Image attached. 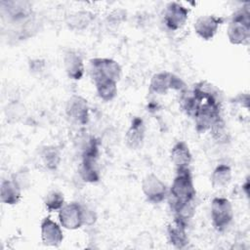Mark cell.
<instances>
[{"mask_svg": "<svg viewBox=\"0 0 250 250\" xmlns=\"http://www.w3.org/2000/svg\"><path fill=\"white\" fill-rule=\"evenodd\" d=\"M181 105L184 111L194 119L198 133L210 130L221 118V100L218 90L206 81H200L191 91L182 92Z\"/></svg>", "mask_w": 250, "mask_h": 250, "instance_id": "cell-1", "label": "cell"}, {"mask_svg": "<svg viewBox=\"0 0 250 250\" xmlns=\"http://www.w3.org/2000/svg\"><path fill=\"white\" fill-rule=\"evenodd\" d=\"M142 189L146 198L151 203H160L165 199L168 192L165 184L152 173L144 178Z\"/></svg>", "mask_w": 250, "mask_h": 250, "instance_id": "cell-10", "label": "cell"}, {"mask_svg": "<svg viewBox=\"0 0 250 250\" xmlns=\"http://www.w3.org/2000/svg\"><path fill=\"white\" fill-rule=\"evenodd\" d=\"M41 239L47 246H59L63 239L61 227L50 217H46L41 222Z\"/></svg>", "mask_w": 250, "mask_h": 250, "instance_id": "cell-13", "label": "cell"}, {"mask_svg": "<svg viewBox=\"0 0 250 250\" xmlns=\"http://www.w3.org/2000/svg\"><path fill=\"white\" fill-rule=\"evenodd\" d=\"M149 90L158 95L166 94L169 90H177L182 93L187 90V85L177 75L168 71H162L155 73L152 76Z\"/></svg>", "mask_w": 250, "mask_h": 250, "instance_id": "cell-7", "label": "cell"}, {"mask_svg": "<svg viewBox=\"0 0 250 250\" xmlns=\"http://www.w3.org/2000/svg\"><path fill=\"white\" fill-rule=\"evenodd\" d=\"M61 225L66 229H77L84 225V206L77 202L64 204L59 210Z\"/></svg>", "mask_w": 250, "mask_h": 250, "instance_id": "cell-8", "label": "cell"}, {"mask_svg": "<svg viewBox=\"0 0 250 250\" xmlns=\"http://www.w3.org/2000/svg\"><path fill=\"white\" fill-rule=\"evenodd\" d=\"M231 180V169L227 164L218 165L211 175V185L214 188H226Z\"/></svg>", "mask_w": 250, "mask_h": 250, "instance_id": "cell-19", "label": "cell"}, {"mask_svg": "<svg viewBox=\"0 0 250 250\" xmlns=\"http://www.w3.org/2000/svg\"><path fill=\"white\" fill-rule=\"evenodd\" d=\"M41 157L47 168L54 170L58 167L61 161V154L55 146H44L41 151Z\"/></svg>", "mask_w": 250, "mask_h": 250, "instance_id": "cell-21", "label": "cell"}, {"mask_svg": "<svg viewBox=\"0 0 250 250\" xmlns=\"http://www.w3.org/2000/svg\"><path fill=\"white\" fill-rule=\"evenodd\" d=\"M233 219V209L226 197H215L211 203L212 225L218 231H224Z\"/></svg>", "mask_w": 250, "mask_h": 250, "instance_id": "cell-6", "label": "cell"}, {"mask_svg": "<svg viewBox=\"0 0 250 250\" xmlns=\"http://www.w3.org/2000/svg\"><path fill=\"white\" fill-rule=\"evenodd\" d=\"M224 21V18L214 15L200 16L194 22V31L203 40H211Z\"/></svg>", "mask_w": 250, "mask_h": 250, "instance_id": "cell-11", "label": "cell"}, {"mask_svg": "<svg viewBox=\"0 0 250 250\" xmlns=\"http://www.w3.org/2000/svg\"><path fill=\"white\" fill-rule=\"evenodd\" d=\"M228 38L233 45H246L250 39V12L249 3L233 15L228 26Z\"/></svg>", "mask_w": 250, "mask_h": 250, "instance_id": "cell-3", "label": "cell"}, {"mask_svg": "<svg viewBox=\"0 0 250 250\" xmlns=\"http://www.w3.org/2000/svg\"><path fill=\"white\" fill-rule=\"evenodd\" d=\"M21 186L12 178L10 180H3L0 188L1 201L8 205L17 204L21 197Z\"/></svg>", "mask_w": 250, "mask_h": 250, "instance_id": "cell-18", "label": "cell"}, {"mask_svg": "<svg viewBox=\"0 0 250 250\" xmlns=\"http://www.w3.org/2000/svg\"><path fill=\"white\" fill-rule=\"evenodd\" d=\"M98 96L104 102L113 100L117 94V82L114 80H103L95 83Z\"/></svg>", "mask_w": 250, "mask_h": 250, "instance_id": "cell-20", "label": "cell"}, {"mask_svg": "<svg viewBox=\"0 0 250 250\" xmlns=\"http://www.w3.org/2000/svg\"><path fill=\"white\" fill-rule=\"evenodd\" d=\"M189 10L178 2H170L163 12V22L167 29L176 31L181 29L188 21Z\"/></svg>", "mask_w": 250, "mask_h": 250, "instance_id": "cell-9", "label": "cell"}, {"mask_svg": "<svg viewBox=\"0 0 250 250\" xmlns=\"http://www.w3.org/2000/svg\"><path fill=\"white\" fill-rule=\"evenodd\" d=\"M44 204L49 212L60 210L64 205L63 194L59 190H51L45 195Z\"/></svg>", "mask_w": 250, "mask_h": 250, "instance_id": "cell-22", "label": "cell"}, {"mask_svg": "<svg viewBox=\"0 0 250 250\" xmlns=\"http://www.w3.org/2000/svg\"><path fill=\"white\" fill-rule=\"evenodd\" d=\"M171 160L176 167V170L189 168L192 160V155L188 145L183 142H177L171 149Z\"/></svg>", "mask_w": 250, "mask_h": 250, "instance_id": "cell-17", "label": "cell"}, {"mask_svg": "<svg viewBox=\"0 0 250 250\" xmlns=\"http://www.w3.org/2000/svg\"><path fill=\"white\" fill-rule=\"evenodd\" d=\"M176 171V176L169 190V202L172 210L186 203L192 202L196 195V190L189 168Z\"/></svg>", "mask_w": 250, "mask_h": 250, "instance_id": "cell-2", "label": "cell"}, {"mask_svg": "<svg viewBox=\"0 0 250 250\" xmlns=\"http://www.w3.org/2000/svg\"><path fill=\"white\" fill-rule=\"evenodd\" d=\"M122 69L117 62L108 58H94L89 62V74L94 83L103 80L118 81Z\"/></svg>", "mask_w": 250, "mask_h": 250, "instance_id": "cell-4", "label": "cell"}, {"mask_svg": "<svg viewBox=\"0 0 250 250\" xmlns=\"http://www.w3.org/2000/svg\"><path fill=\"white\" fill-rule=\"evenodd\" d=\"M99 157V144L95 138H92L85 147L82 155V162L79 173L81 178L87 183H95L100 179L97 168V161Z\"/></svg>", "mask_w": 250, "mask_h": 250, "instance_id": "cell-5", "label": "cell"}, {"mask_svg": "<svg viewBox=\"0 0 250 250\" xmlns=\"http://www.w3.org/2000/svg\"><path fill=\"white\" fill-rule=\"evenodd\" d=\"M146 127L144 121L140 117H134L131 125L125 135V141L128 147L131 149L139 148L144 141L145 138Z\"/></svg>", "mask_w": 250, "mask_h": 250, "instance_id": "cell-16", "label": "cell"}, {"mask_svg": "<svg viewBox=\"0 0 250 250\" xmlns=\"http://www.w3.org/2000/svg\"><path fill=\"white\" fill-rule=\"evenodd\" d=\"M211 134L213 139L220 144H225L229 141V133L227 131V127H226V123L224 121V119L221 117L219 118L210 128Z\"/></svg>", "mask_w": 250, "mask_h": 250, "instance_id": "cell-23", "label": "cell"}, {"mask_svg": "<svg viewBox=\"0 0 250 250\" xmlns=\"http://www.w3.org/2000/svg\"><path fill=\"white\" fill-rule=\"evenodd\" d=\"M92 15L88 12H78L74 15H71L69 18V21H67V24L71 28L76 29H82L85 28L92 20Z\"/></svg>", "mask_w": 250, "mask_h": 250, "instance_id": "cell-24", "label": "cell"}, {"mask_svg": "<svg viewBox=\"0 0 250 250\" xmlns=\"http://www.w3.org/2000/svg\"><path fill=\"white\" fill-rule=\"evenodd\" d=\"M63 66L67 76L79 80L84 74V63L81 56L73 50H68L63 56Z\"/></svg>", "mask_w": 250, "mask_h": 250, "instance_id": "cell-15", "label": "cell"}, {"mask_svg": "<svg viewBox=\"0 0 250 250\" xmlns=\"http://www.w3.org/2000/svg\"><path fill=\"white\" fill-rule=\"evenodd\" d=\"M66 115L74 122L84 125L89 120V107L87 101L80 96H71L65 105Z\"/></svg>", "mask_w": 250, "mask_h": 250, "instance_id": "cell-12", "label": "cell"}, {"mask_svg": "<svg viewBox=\"0 0 250 250\" xmlns=\"http://www.w3.org/2000/svg\"><path fill=\"white\" fill-rule=\"evenodd\" d=\"M188 224L174 219L173 223L168 225L167 236L169 242L178 249H183L188 244V237L187 234Z\"/></svg>", "mask_w": 250, "mask_h": 250, "instance_id": "cell-14", "label": "cell"}]
</instances>
